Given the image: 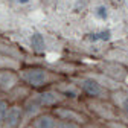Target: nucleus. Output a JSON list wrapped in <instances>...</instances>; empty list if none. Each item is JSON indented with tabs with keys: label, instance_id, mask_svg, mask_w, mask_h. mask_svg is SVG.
Returning <instances> with one entry per match:
<instances>
[{
	"label": "nucleus",
	"instance_id": "6",
	"mask_svg": "<svg viewBox=\"0 0 128 128\" xmlns=\"http://www.w3.org/2000/svg\"><path fill=\"white\" fill-rule=\"evenodd\" d=\"M30 43H32V47H34L35 50H44V40L40 34H34L30 38Z\"/></svg>",
	"mask_w": 128,
	"mask_h": 128
},
{
	"label": "nucleus",
	"instance_id": "5",
	"mask_svg": "<svg viewBox=\"0 0 128 128\" xmlns=\"http://www.w3.org/2000/svg\"><path fill=\"white\" fill-rule=\"evenodd\" d=\"M37 128H55V120L52 116H41L37 120Z\"/></svg>",
	"mask_w": 128,
	"mask_h": 128
},
{
	"label": "nucleus",
	"instance_id": "3",
	"mask_svg": "<svg viewBox=\"0 0 128 128\" xmlns=\"http://www.w3.org/2000/svg\"><path fill=\"white\" fill-rule=\"evenodd\" d=\"M20 119H22V108L20 107H11L8 108L6 111V116H5V122L8 126L14 128L20 124Z\"/></svg>",
	"mask_w": 128,
	"mask_h": 128
},
{
	"label": "nucleus",
	"instance_id": "12",
	"mask_svg": "<svg viewBox=\"0 0 128 128\" xmlns=\"http://www.w3.org/2000/svg\"><path fill=\"white\" fill-rule=\"evenodd\" d=\"M62 128H73V126H72V125H64Z\"/></svg>",
	"mask_w": 128,
	"mask_h": 128
},
{
	"label": "nucleus",
	"instance_id": "2",
	"mask_svg": "<svg viewBox=\"0 0 128 128\" xmlns=\"http://www.w3.org/2000/svg\"><path fill=\"white\" fill-rule=\"evenodd\" d=\"M82 90H84L86 94L92 96V98L101 96V93H102V88H101L99 82H98V81H94V79H92V78H87L86 81L82 82Z\"/></svg>",
	"mask_w": 128,
	"mask_h": 128
},
{
	"label": "nucleus",
	"instance_id": "10",
	"mask_svg": "<svg viewBox=\"0 0 128 128\" xmlns=\"http://www.w3.org/2000/svg\"><path fill=\"white\" fill-rule=\"evenodd\" d=\"M122 108H124V111L125 113H128V96L124 99V102H122Z\"/></svg>",
	"mask_w": 128,
	"mask_h": 128
},
{
	"label": "nucleus",
	"instance_id": "9",
	"mask_svg": "<svg viewBox=\"0 0 128 128\" xmlns=\"http://www.w3.org/2000/svg\"><path fill=\"white\" fill-rule=\"evenodd\" d=\"M6 111H8V104H6L5 101H0V122L5 120Z\"/></svg>",
	"mask_w": 128,
	"mask_h": 128
},
{
	"label": "nucleus",
	"instance_id": "1",
	"mask_svg": "<svg viewBox=\"0 0 128 128\" xmlns=\"http://www.w3.org/2000/svg\"><path fill=\"white\" fill-rule=\"evenodd\" d=\"M23 79L28 84L34 86V87H41L49 81V73H47V70H44V69L32 67V69L23 70Z\"/></svg>",
	"mask_w": 128,
	"mask_h": 128
},
{
	"label": "nucleus",
	"instance_id": "11",
	"mask_svg": "<svg viewBox=\"0 0 128 128\" xmlns=\"http://www.w3.org/2000/svg\"><path fill=\"white\" fill-rule=\"evenodd\" d=\"M15 3H20V5H28V3H30V0H14Z\"/></svg>",
	"mask_w": 128,
	"mask_h": 128
},
{
	"label": "nucleus",
	"instance_id": "8",
	"mask_svg": "<svg viewBox=\"0 0 128 128\" xmlns=\"http://www.w3.org/2000/svg\"><path fill=\"white\" fill-rule=\"evenodd\" d=\"M93 37H88V40H93V41H96V40H108L110 38V35H111V32L110 30H102V32H99V34H92Z\"/></svg>",
	"mask_w": 128,
	"mask_h": 128
},
{
	"label": "nucleus",
	"instance_id": "7",
	"mask_svg": "<svg viewBox=\"0 0 128 128\" xmlns=\"http://www.w3.org/2000/svg\"><path fill=\"white\" fill-rule=\"evenodd\" d=\"M93 14H94V17H96V18H99V20H105V18L108 17V9H107L104 5H99V6H96V8H94Z\"/></svg>",
	"mask_w": 128,
	"mask_h": 128
},
{
	"label": "nucleus",
	"instance_id": "4",
	"mask_svg": "<svg viewBox=\"0 0 128 128\" xmlns=\"http://www.w3.org/2000/svg\"><path fill=\"white\" fill-rule=\"evenodd\" d=\"M58 94L54 93V92H46V93H41L38 96V104L40 105H54L58 102Z\"/></svg>",
	"mask_w": 128,
	"mask_h": 128
}]
</instances>
